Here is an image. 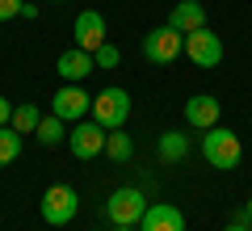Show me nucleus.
Returning a JSON list of instances; mask_svg holds the SVG:
<instances>
[{
	"label": "nucleus",
	"mask_w": 252,
	"mask_h": 231,
	"mask_svg": "<svg viewBox=\"0 0 252 231\" xmlns=\"http://www.w3.org/2000/svg\"><path fill=\"white\" fill-rule=\"evenodd\" d=\"M202 156H206L210 168L231 172L235 164L244 160V143H240V134H235V131H227V126L219 122V126H210V131L202 134Z\"/></svg>",
	"instance_id": "f257e3e1"
},
{
	"label": "nucleus",
	"mask_w": 252,
	"mask_h": 231,
	"mask_svg": "<svg viewBox=\"0 0 252 231\" xmlns=\"http://www.w3.org/2000/svg\"><path fill=\"white\" fill-rule=\"evenodd\" d=\"M177 55H185V34L172 30L168 21L143 34V59L147 63H160L164 67V63H177Z\"/></svg>",
	"instance_id": "f03ea898"
},
{
	"label": "nucleus",
	"mask_w": 252,
	"mask_h": 231,
	"mask_svg": "<svg viewBox=\"0 0 252 231\" xmlns=\"http://www.w3.org/2000/svg\"><path fill=\"white\" fill-rule=\"evenodd\" d=\"M126 118H130V93L105 84V89L93 97V122H101L105 131H122Z\"/></svg>",
	"instance_id": "7ed1b4c3"
},
{
	"label": "nucleus",
	"mask_w": 252,
	"mask_h": 231,
	"mask_svg": "<svg viewBox=\"0 0 252 231\" xmlns=\"http://www.w3.org/2000/svg\"><path fill=\"white\" fill-rule=\"evenodd\" d=\"M143 210H147V198H143V189H135V185L114 189L109 202H105V214H109L114 227H135V223H143Z\"/></svg>",
	"instance_id": "20e7f679"
},
{
	"label": "nucleus",
	"mask_w": 252,
	"mask_h": 231,
	"mask_svg": "<svg viewBox=\"0 0 252 231\" xmlns=\"http://www.w3.org/2000/svg\"><path fill=\"white\" fill-rule=\"evenodd\" d=\"M105 126L93 122V118H84V122H72V131H67V151H72L76 160H97L101 151H105Z\"/></svg>",
	"instance_id": "39448f33"
},
{
	"label": "nucleus",
	"mask_w": 252,
	"mask_h": 231,
	"mask_svg": "<svg viewBox=\"0 0 252 231\" xmlns=\"http://www.w3.org/2000/svg\"><path fill=\"white\" fill-rule=\"evenodd\" d=\"M76 210H80V194L72 185H51L42 194V223H51V227H67Z\"/></svg>",
	"instance_id": "423d86ee"
},
{
	"label": "nucleus",
	"mask_w": 252,
	"mask_h": 231,
	"mask_svg": "<svg viewBox=\"0 0 252 231\" xmlns=\"http://www.w3.org/2000/svg\"><path fill=\"white\" fill-rule=\"evenodd\" d=\"M51 114L63 118L67 126H72V122H84V118L93 114V97L80 89V84H63V89L51 97Z\"/></svg>",
	"instance_id": "0eeeda50"
},
{
	"label": "nucleus",
	"mask_w": 252,
	"mask_h": 231,
	"mask_svg": "<svg viewBox=\"0 0 252 231\" xmlns=\"http://www.w3.org/2000/svg\"><path fill=\"white\" fill-rule=\"evenodd\" d=\"M185 55L198 63V67H219V63H223V38L210 26H202V30H193V34H185Z\"/></svg>",
	"instance_id": "6e6552de"
},
{
	"label": "nucleus",
	"mask_w": 252,
	"mask_h": 231,
	"mask_svg": "<svg viewBox=\"0 0 252 231\" xmlns=\"http://www.w3.org/2000/svg\"><path fill=\"white\" fill-rule=\"evenodd\" d=\"M105 42H109L105 17H101L97 9H84V13H76V46H80V51H93V55H97Z\"/></svg>",
	"instance_id": "1a4fd4ad"
},
{
	"label": "nucleus",
	"mask_w": 252,
	"mask_h": 231,
	"mask_svg": "<svg viewBox=\"0 0 252 231\" xmlns=\"http://www.w3.org/2000/svg\"><path fill=\"white\" fill-rule=\"evenodd\" d=\"M55 71L63 76V84H80V80H89L93 71H97V55L80 51V46H67V51L59 55V63H55Z\"/></svg>",
	"instance_id": "9d476101"
},
{
	"label": "nucleus",
	"mask_w": 252,
	"mask_h": 231,
	"mask_svg": "<svg viewBox=\"0 0 252 231\" xmlns=\"http://www.w3.org/2000/svg\"><path fill=\"white\" fill-rule=\"evenodd\" d=\"M219 118H223V105H219V97H210V93H193V97L185 101V122L193 126V131H210V126H219Z\"/></svg>",
	"instance_id": "9b49d317"
},
{
	"label": "nucleus",
	"mask_w": 252,
	"mask_h": 231,
	"mask_svg": "<svg viewBox=\"0 0 252 231\" xmlns=\"http://www.w3.org/2000/svg\"><path fill=\"white\" fill-rule=\"evenodd\" d=\"M168 26L181 30V34H193V30L206 26V4L202 0H177L168 9Z\"/></svg>",
	"instance_id": "f8f14e48"
},
{
	"label": "nucleus",
	"mask_w": 252,
	"mask_h": 231,
	"mask_svg": "<svg viewBox=\"0 0 252 231\" xmlns=\"http://www.w3.org/2000/svg\"><path fill=\"white\" fill-rule=\"evenodd\" d=\"M143 231H185V214L172 202H152L143 210Z\"/></svg>",
	"instance_id": "ddd939ff"
},
{
	"label": "nucleus",
	"mask_w": 252,
	"mask_h": 231,
	"mask_svg": "<svg viewBox=\"0 0 252 231\" xmlns=\"http://www.w3.org/2000/svg\"><path fill=\"white\" fill-rule=\"evenodd\" d=\"M67 131H72V126L63 122V118H55V114H46L42 122H38V143H42V147H59V143H67Z\"/></svg>",
	"instance_id": "4468645a"
},
{
	"label": "nucleus",
	"mask_w": 252,
	"mask_h": 231,
	"mask_svg": "<svg viewBox=\"0 0 252 231\" xmlns=\"http://www.w3.org/2000/svg\"><path fill=\"white\" fill-rule=\"evenodd\" d=\"M105 156L114 164H130V156H135V139L122 134V131H109L105 134Z\"/></svg>",
	"instance_id": "2eb2a0df"
},
{
	"label": "nucleus",
	"mask_w": 252,
	"mask_h": 231,
	"mask_svg": "<svg viewBox=\"0 0 252 231\" xmlns=\"http://www.w3.org/2000/svg\"><path fill=\"white\" fill-rule=\"evenodd\" d=\"M156 147H160V156H164V160H185V156H189V134H177V131H164V134H160V143H156Z\"/></svg>",
	"instance_id": "dca6fc26"
},
{
	"label": "nucleus",
	"mask_w": 252,
	"mask_h": 231,
	"mask_svg": "<svg viewBox=\"0 0 252 231\" xmlns=\"http://www.w3.org/2000/svg\"><path fill=\"white\" fill-rule=\"evenodd\" d=\"M21 147H26L21 131H13V126H0V168L17 160V156H21Z\"/></svg>",
	"instance_id": "f3484780"
},
{
	"label": "nucleus",
	"mask_w": 252,
	"mask_h": 231,
	"mask_svg": "<svg viewBox=\"0 0 252 231\" xmlns=\"http://www.w3.org/2000/svg\"><path fill=\"white\" fill-rule=\"evenodd\" d=\"M38 122H42V109H38V105H17L9 126H13V131H21V134H34Z\"/></svg>",
	"instance_id": "a211bd4d"
},
{
	"label": "nucleus",
	"mask_w": 252,
	"mask_h": 231,
	"mask_svg": "<svg viewBox=\"0 0 252 231\" xmlns=\"http://www.w3.org/2000/svg\"><path fill=\"white\" fill-rule=\"evenodd\" d=\"M118 59H122V51H118L114 42H105V46L97 51V67H118Z\"/></svg>",
	"instance_id": "6ab92c4d"
},
{
	"label": "nucleus",
	"mask_w": 252,
	"mask_h": 231,
	"mask_svg": "<svg viewBox=\"0 0 252 231\" xmlns=\"http://www.w3.org/2000/svg\"><path fill=\"white\" fill-rule=\"evenodd\" d=\"M21 4H26V0H0V21L21 17Z\"/></svg>",
	"instance_id": "aec40b11"
},
{
	"label": "nucleus",
	"mask_w": 252,
	"mask_h": 231,
	"mask_svg": "<svg viewBox=\"0 0 252 231\" xmlns=\"http://www.w3.org/2000/svg\"><path fill=\"white\" fill-rule=\"evenodd\" d=\"M13 109H17V105H13L9 97H0V126H9V122H13Z\"/></svg>",
	"instance_id": "412c9836"
},
{
	"label": "nucleus",
	"mask_w": 252,
	"mask_h": 231,
	"mask_svg": "<svg viewBox=\"0 0 252 231\" xmlns=\"http://www.w3.org/2000/svg\"><path fill=\"white\" fill-rule=\"evenodd\" d=\"M223 231H252V223H227Z\"/></svg>",
	"instance_id": "4be33fe9"
},
{
	"label": "nucleus",
	"mask_w": 252,
	"mask_h": 231,
	"mask_svg": "<svg viewBox=\"0 0 252 231\" xmlns=\"http://www.w3.org/2000/svg\"><path fill=\"white\" fill-rule=\"evenodd\" d=\"M244 210H248V219H252V198H248V206H244Z\"/></svg>",
	"instance_id": "5701e85b"
},
{
	"label": "nucleus",
	"mask_w": 252,
	"mask_h": 231,
	"mask_svg": "<svg viewBox=\"0 0 252 231\" xmlns=\"http://www.w3.org/2000/svg\"><path fill=\"white\" fill-rule=\"evenodd\" d=\"M114 231H135V227H114Z\"/></svg>",
	"instance_id": "b1692460"
}]
</instances>
